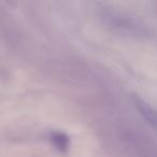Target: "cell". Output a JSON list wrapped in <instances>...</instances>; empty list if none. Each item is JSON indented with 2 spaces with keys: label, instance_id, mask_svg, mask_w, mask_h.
<instances>
[{
  "label": "cell",
  "instance_id": "6da1fadb",
  "mask_svg": "<svg viewBox=\"0 0 157 157\" xmlns=\"http://www.w3.org/2000/svg\"><path fill=\"white\" fill-rule=\"evenodd\" d=\"M133 103L136 105V109L138 110L139 114L145 120L146 123L151 125L152 127L157 129V111L154 110L152 107L147 105L144 100L136 96L133 98Z\"/></svg>",
  "mask_w": 157,
  "mask_h": 157
},
{
  "label": "cell",
  "instance_id": "7a4b0ae2",
  "mask_svg": "<svg viewBox=\"0 0 157 157\" xmlns=\"http://www.w3.org/2000/svg\"><path fill=\"white\" fill-rule=\"evenodd\" d=\"M51 142L53 145L60 152H66L69 146V139L63 132H59V131H55V132L51 133Z\"/></svg>",
  "mask_w": 157,
  "mask_h": 157
}]
</instances>
